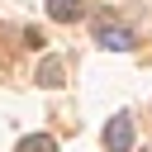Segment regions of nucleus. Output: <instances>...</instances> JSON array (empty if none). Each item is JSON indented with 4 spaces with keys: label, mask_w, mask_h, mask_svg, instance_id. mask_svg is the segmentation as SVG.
<instances>
[{
    "label": "nucleus",
    "mask_w": 152,
    "mask_h": 152,
    "mask_svg": "<svg viewBox=\"0 0 152 152\" xmlns=\"http://www.w3.org/2000/svg\"><path fill=\"white\" fill-rule=\"evenodd\" d=\"M62 81H66V76H62V62H57V57H48V62L38 66V86H48V90H57Z\"/></svg>",
    "instance_id": "4"
},
{
    "label": "nucleus",
    "mask_w": 152,
    "mask_h": 152,
    "mask_svg": "<svg viewBox=\"0 0 152 152\" xmlns=\"http://www.w3.org/2000/svg\"><path fill=\"white\" fill-rule=\"evenodd\" d=\"M48 14L57 24H71V19H81V0H48Z\"/></svg>",
    "instance_id": "3"
},
{
    "label": "nucleus",
    "mask_w": 152,
    "mask_h": 152,
    "mask_svg": "<svg viewBox=\"0 0 152 152\" xmlns=\"http://www.w3.org/2000/svg\"><path fill=\"white\" fill-rule=\"evenodd\" d=\"M14 152H57V142H52L48 133H33V138H24Z\"/></svg>",
    "instance_id": "5"
},
{
    "label": "nucleus",
    "mask_w": 152,
    "mask_h": 152,
    "mask_svg": "<svg viewBox=\"0 0 152 152\" xmlns=\"http://www.w3.org/2000/svg\"><path fill=\"white\" fill-rule=\"evenodd\" d=\"M95 38H100V48H114V52L133 48V33L124 24H109V14H95Z\"/></svg>",
    "instance_id": "1"
},
{
    "label": "nucleus",
    "mask_w": 152,
    "mask_h": 152,
    "mask_svg": "<svg viewBox=\"0 0 152 152\" xmlns=\"http://www.w3.org/2000/svg\"><path fill=\"white\" fill-rule=\"evenodd\" d=\"M104 147H109V152H128V147H133V119H128V114H114V119L104 124Z\"/></svg>",
    "instance_id": "2"
}]
</instances>
